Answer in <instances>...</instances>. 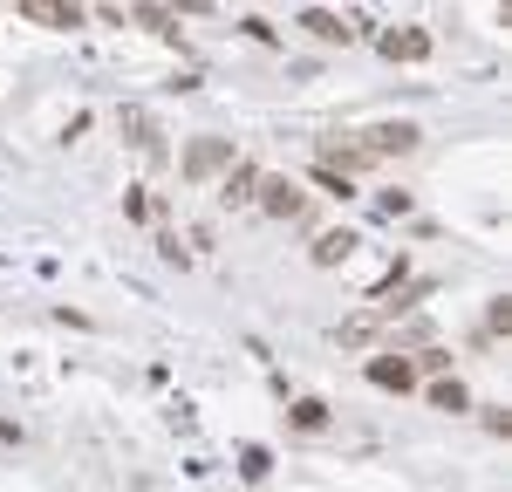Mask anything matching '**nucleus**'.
Returning <instances> with one entry per match:
<instances>
[{"label": "nucleus", "mask_w": 512, "mask_h": 492, "mask_svg": "<svg viewBox=\"0 0 512 492\" xmlns=\"http://www.w3.org/2000/svg\"><path fill=\"white\" fill-rule=\"evenodd\" d=\"M253 205H260V212H274V219H301V212H308V192H301L294 178H260Z\"/></svg>", "instance_id": "f257e3e1"}, {"label": "nucleus", "mask_w": 512, "mask_h": 492, "mask_svg": "<svg viewBox=\"0 0 512 492\" xmlns=\"http://www.w3.org/2000/svg\"><path fill=\"white\" fill-rule=\"evenodd\" d=\"M212 171H233V144L226 137H198L185 151V178H212Z\"/></svg>", "instance_id": "f03ea898"}, {"label": "nucleus", "mask_w": 512, "mask_h": 492, "mask_svg": "<svg viewBox=\"0 0 512 492\" xmlns=\"http://www.w3.org/2000/svg\"><path fill=\"white\" fill-rule=\"evenodd\" d=\"M369 383H376V390H396V397H403V390H417V369H410V356H403V349H383V356L369 363Z\"/></svg>", "instance_id": "7ed1b4c3"}, {"label": "nucleus", "mask_w": 512, "mask_h": 492, "mask_svg": "<svg viewBox=\"0 0 512 492\" xmlns=\"http://www.w3.org/2000/svg\"><path fill=\"white\" fill-rule=\"evenodd\" d=\"M383 151H417V123H376V130H362V158H383Z\"/></svg>", "instance_id": "20e7f679"}, {"label": "nucleus", "mask_w": 512, "mask_h": 492, "mask_svg": "<svg viewBox=\"0 0 512 492\" xmlns=\"http://www.w3.org/2000/svg\"><path fill=\"white\" fill-rule=\"evenodd\" d=\"M383 55H390V62H424V55H431V35H424V28H383Z\"/></svg>", "instance_id": "39448f33"}, {"label": "nucleus", "mask_w": 512, "mask_h": 492, "mask_svg": "<svg viewBox=\"0 0 512 492\" xmlns=\"http://www.w3.org/2000/svg\"><path fill=\"white\" fill-rule=\"evenodd\" d=\"M301 28H308L315 41H349L355 35L349 21H342V14H328V7H308V14H301Z\"/></svg>", "instance_id": "423d86ee"}, {"label": "nucleus", "mask_w": 512, "mask_h": 492, "mask_svg": "<svg viewBox=\"0 0 512 492\" xmlns=\"http://www.w3.org/2000/svg\"><path fill=\"white\" fill-rule=\"evenodd\" d=\"M123 130H130V144H137L144 158H164V144H158V123L144 117V110H123Z\"/></svg>", "instance_id": "0eeeda50"}, {"label": "nucleus", "mask_w": 512, "mask_h": 492, "mask_svg": "<svg viewBox=\"0 0 512 492\" xmlns=\"http://www.w3.org/2000/svg\"><path fill=\"white\" fill-rule=\"evenodd\" d=\"M253 192H260V171L253 164H233L226 171V205H253Z\"/></svg>", "instance_id": "6e6552de"}, {"label": "nucleus", "mask_w": 512, "mask_h": 492, "mask_svg": "<svg viewBox=\"0 0 512 492\" xmlns=\"http://www.w3.org/2000/svg\"><path fill=\"white\" fill-rule=\"evenodd\" d=\"M21 21H41V28H76V7H41V0H21Z\"/></svg>", "instance_id": "1a4fd4ad"}, {"label": "nucleus", "mask_w": 512, "mask_h": 492, "mask_svg": "<svg viewBox=\"0 0 512 492\" xmlns=\"http://www.w3.org/2000/svg\"><path fill=\"white\" fill-rule=\"evenodd\" d=\"M431 404L437 410H472V390H465L458 376H437V383H431Z\"/></svg>", "instance_id": "9d476101"}, {"label": "nucleus", "mask_w": 512, "mask_h": 492, "mask_svg": "<svg viewBox=\"0 0 512 492\" xmlns=\"http://www.w3.org/2000/svg\"><path fill=\"white\" fill-rule=\"evenodd\" d=\"M355 253V233H321L315 240V267H335V260H349Z\"/></svg>", "instance_id": "9b49d317"}, {"label": "nucleus", "mask_w": 512, "mask_h": 492, "mask_svg": "<svg viewBox=\"0 0 512 492\" xmlns=\"http://www.w3.org/2000/svg\"><path fill=\"white\" fill-rule=\"evenodd\" d=\"M376 328H383V315H355V322H342L335 335H342V349H362V342H376Z\"/></svg>", "instance_id": "f8f14e48"}, {"label": "nucleus", "mask_w": 512, "mask_h": 492, "mask_svg": "<svg viewBox=\"0 0 512 492\" xmlns=\"http://www.w3.org/2000/svg\"><path fill=\"white\" fill-rule=\"evenodd\" d=\"M294 424H301V431H321V424H328V404H321V397H301V404H294Z\"/></svg>", "instance_id": "ddd939ff"}, {"label": "nucleus", "mask_w": 512, "mask_h": 492, "mask_svg": "<svg viewBox=\"0 0 512 492\" xmlns=\"http://www.w3.org/2000/svg\"><path fill=\"white\" fill-rule=\"evenodd\" d=\"M239 465H246V479H267V451H260V445H246V458H239Z\"/></svg>", "instance_id": "4468645a"}]
</instances>
